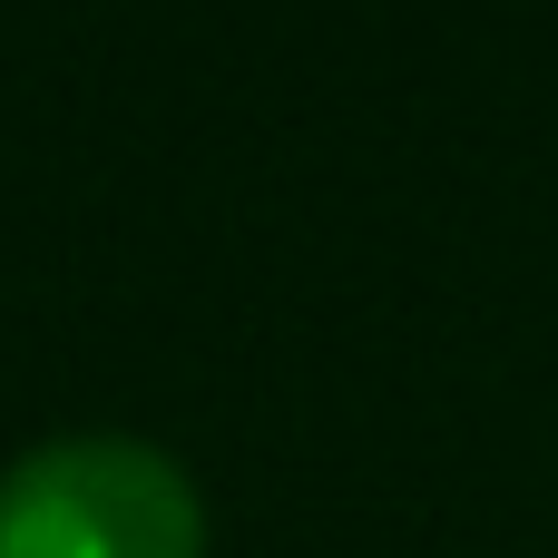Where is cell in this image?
I'll list each match as a JSON object with an SVG mask.
<instances>
[{
	"mask_svg": "<svg viewBox=\"0 0 558 558\" xmlns=\"http://www.w3.org/2000/svg\"><path fill=\"white\" fill-rule=\"evenodd\" d=\"M0 558H206V500L137 432H59L0 471Z\"/></svg>",
	"mask_w": 558,
	"mask_h": 558,
	"instance_id": "1",
	"label": "cell"
}]
</instances>
